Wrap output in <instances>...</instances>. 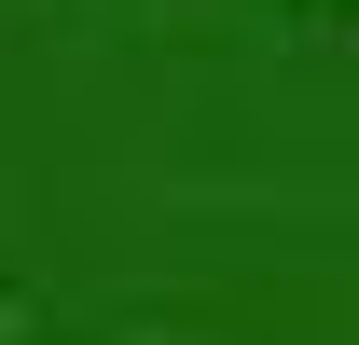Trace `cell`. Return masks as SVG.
I'll use <instances>...</instances> for the list:
<instances>
[]
</instances>
